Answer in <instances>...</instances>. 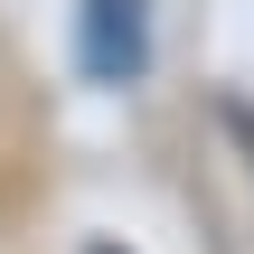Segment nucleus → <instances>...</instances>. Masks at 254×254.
<instances>
[{
	"label": "nucleus",
	"mask_w": 254,
	"mask_h": 254,
	"mask_svg": "<svg viewBox=\"0 0 254 254\" xmlns=\"http://www.w3.org/2000/svg\"><path fill=\"white\" fill-rule=\"evenodd\" d=\"M141 66H151V0H85V75L141 85Z\"/></svg>",
	"instance_id": "obj_1"
}]
</instances>
